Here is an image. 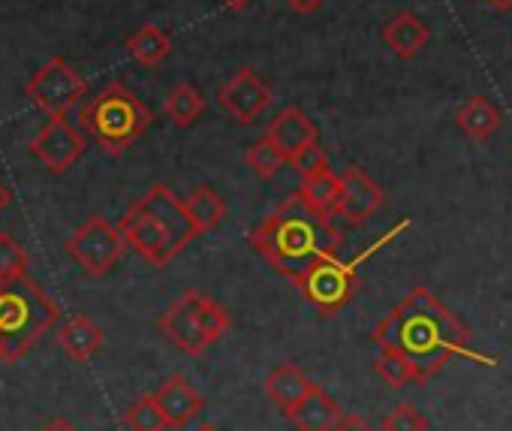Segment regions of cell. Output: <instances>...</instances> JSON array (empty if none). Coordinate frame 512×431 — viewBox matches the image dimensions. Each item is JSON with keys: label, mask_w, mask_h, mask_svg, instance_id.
Returning a JSON list of instances; mask_svg holds the SVG:
<instances>
[{"label": "cell", "mask_w": 512, "mask_h": 431, "mask_svg": "<svg viewBox=\"0 0 512 431\" xmlns=\"http://www.w3.org/2000/svg\"><path fill=\"white\" fill-rule=\"evenodd\" d=\"M377 347H395L410 356L419 368V380L437 377L452 356L473 359L479 365H494V359L473 350L470 326L455 317L434 293L413 287L371 332Z\"/></svg>", "instance_id": "1"}, {"label": "cell", "mask_w": 512, "mask_h": 431, "mask_svg": "<svg viewBox=\"0 0 512 431\" xmlns=\"http://www.w3.org/2000/svg\"><path fill=\"white\" fill-rule=\"evenodd\" d=\"M341 245L344 233L332 214L314 208L299 190L250 230V248L290 281H299L317 260L338 254Z\"/></svg>", "instance_id": "2"}, {"label": "cell", "mask_w": 512, "mask_h": 431, "mask_svg": "<svg viewBox=\"0 0 512 431\" xmlns=\"http://www.w3.org/2000/svg\"><path fill=\"white\" fill-rule=\"evenodd\" d=\"M118 227L127 245L154 269L169 266L190 242H196V236H202L187 214L184 199H178L169 184H154L124 211Z\"/></svg>", "instance_id": "3"}, {"label": "cell", "mask_w": 512, "mask_h": 431, "mask_svg": "<svg viewBox=\"0 0 512 431\" xmlns=\"http://www.w3.org/2000/svg\"><path fill=\"white\" fill-rule=\"evenodd\" d=\"M58 317V305L34 278L25 275L13 284H0V347H4V362H19L58 323Z\"/></svg>", "instance_id": "4"}, {"label": "cell", "mask_w": 512, "mask_h": 431, "mask_svg": "<svg viewBox=\"0 0 512 431\" xmlns=\"http://www.w3.org/2000/svg\"><path fill=\"white\" fill-rule=\"evenodd\" d=\"M154 112L124 85L112 82L97 97H91L79 109L82 130L112 157L124 154L136 139L148 133Z\"/></svg>", "instance_id": "5"}, {"label": "cell", "mask_w": 512, "mask_h": 431, "mask_svg": "<svg viewBox=\"0 0 512 431\" xmlns=\"http://www.w3.org/2000/svg\"><path fill=\"white\" fill-rule=\"evenodd\" d=\"M407 227H410V221H401V224L392 227L386 236H380L368 251H359L353 260H341L338 254L317 260V263L296 281L299 290H302V296L314 305V311H317L320 317H335L341 308H347V305L353 302V296H356V290H359V266H362L371 254H377L386 242H392L395 236H401Z\"/></svg>", "instance_id": "6"}, {"label": "cell", "mask_w": 512, "mask_h": 431, "mask_svg": "<svg viewBox=\"0 0 512 431\" xmlns=\"http://www.w3.org/2000/svg\"><path fill=\"white\" fill-rule=\"evenodd\" d=\"M64 248L88 278H103L121 263L130 245L121 227H112L103 214H91V218L64 242Z\"/></svg>", "instance_id": "7"}, {"label": "cell", "mask_w": 512, "mask_h": 431, "mask_svg": "<svg viewBox=\"0 0 512 431\" xmlns=\"http://www.w3.org/2000/svg\"><path fill=\"white\" fill-rule=\"evenodd\" d=\"M85 94V79L64 58H49L25 85V97L49 118H67V112L76 109L85 100Z\"/></svg>", "instance_id": "8"}, {"label": "cell", "mask_w": 512, "mask_h": 431, "mask_svg": "<svg viewBox=\"0 0 512 431\" xmlns=\"http://www.w3.org/2000/svg\"><path fill=\"white\" fill-rule=\"evenodd\" d=\"M272 103V88L253 67H241L223 88H217V106L232 115L235 124H256Z\"/></svg>", "instance_id": "9"}, {"label": "cell", "mask_w": 512, "mask_h": 431, "mask_svg": "<svg viewBox=\"0 0 512 431\" xmlns=\"http://www.w3.org/2000/svg\"><path fill=\"white\" fill-rule=\"evenodd\" d=\"M199 299H202L199 290H187L157 320V329L163 332V338L187 356H202L211 347L199 323Z\"/></svg>", "instance_id": "10"}, {"label": "cell", "mask_w": 512, "mask_h": 431, "mask_svg": "<svg viewBox=\"0 0 512 431\" xmlns=\"http://www.w3.org/2000/svg\"><path fill=\"white\" fill-rule=\"evenodd\" d=\"M85 148V136L67 118H49V124L31 139V154L55 175L70 172L82 160Z\"/></svg>", "instance_id": "11"}, {"label": "cell", "mask_w": 512, "mask_h": 431, "mask_svg": "<svg viewBox=\"0 0 512 431\" xmlns=\"http://www.w3.org/2000/svg\"><path fill=\"white\" fill-rule=\"evenodd\" d=\"M383 199L386 193L371 175H365L362 169H347L341 175V199L335 208V218L347 227H362L380 211Z\"/></svg>", "instance_id": "12"}, {"label": "cell", "mask_w": 512, "mask_h": 431, "mask_svg": "<svg viewBox=\"0 0 512 431\" xmlns=\"http://www.w3.org/2000/svg\"><path fill=\"white\" fill-rule=\"evenodd\" d=\"M290 163L305 151V148H311V145H317L320 142V130H317V124L299 109V106H287V109H281L272 121H269V127H266V133H263Z\"/></svg>", "instance_id": "13"}, {"label": "cell", "mask_w": 512, "mask_h": 431, "mask_svg": "<svg viewBox=\"0 0 512 431\" xmlns=\"http://www.w3.org/2000/svg\"><path fill=\"white\" fill-rule=\"evenodd\" d=\"M163 416L169 419V428H184L190 419H196L205 407V398L193 389V383L184 374L166 377L157 392H151Z\"/></svg>", "instance_id": "14"}, {"label": "cell", "mask_w": 512, "mask_h": 431, "mask_svg": "<svg viewBox=\"0 0 512 431\" xmlns=\"http://www.w3.org/2000/svg\"><path fill=\"white\" fill-rule=\"evenodd\" d=\"M341 416H344L341 404L320 386H314L308 392V398L287 413V419L293 422L296 431H335Z\"/></svg>", "instance_id": "15"}, {"label": "cell", "mask_w": 512, "mask_h": 431, "mask_svg": "<svg viewBox=\"0 0 512 431\" xmlns=\"http://www.w3.org/2000/svg\"><path fill=\"white\" fill-rule=\"evenodd\" d=\"M103 338H106L103 329L85 314H73L70 320L58 326V347L76 362H88L91 356H97L103 347Z\"/></svg>", "instance_id": "16"}, {"label": "cell", "mask_w": 512, "mask_h": 431, "mask_svg": "<svg viewBox=\"0 0 512 431\" xmlns=\"http://www.w3.org/2000/svg\"><path fill=\"white\" fill-rule=\"evenodd\" d=\"M383 43L389 46V52H395L398 58H413L419 55L428 40H431V31L428 25L413 16V13H395L386 25H383Z\"/></svg>", "instance_id": "17"}, {"label": "cell", "mask_w": 512, "mask_h": 431, "mask_svg": "<svg viewBox=\"0 0 512 431\" xmlns=\"http://www.w3.org/2000/svg\"><path fill=\"white\" fill-rule=\"evenodd\" d=\"M263 389H266L269 401H275L284 413H290L296 404H302V401L308 398V392L314 389V383L308 380V374H305L299 365L284 362V365H278V368L266 377Z\"/></svg>", "instance_id": "18"}, {"label": "cell", "mask_w": 512, "mask_h": 431, "mask_svg": "<svg viewBox=\"0 0 512 431\" xmlns=\"http://www.w3.org/2000/svg\"><path fill=\"white\" fill-rule=\"evenodd\" d=\"M455 124H458V130H461L470 142H488V139L500 130L503 115H500V109H497L488 97L476 94V97H470V100L455 112Z\"/></svg>", "instance_id": "19"}, {"label": "cell", "mask_w": 512, "mask_h": 431, "mask_svg": "<svg viewBox=\"0 0 512 431\" xmlns=\"http://www.w3.org/2000/svg\"><path fill=\"white\" fill-rule=\"evenodd\" d=\"M127 55L136 64L154 70V67H160L172 55V37L163 28H157V25H142L136 34L127 37Z\"/></svg>", "instance_id": "20"}, {"label": "cell", "mask_w": 512, "mask_h": 431, "mask_svg": "<svg viewBox=\"0 0 512 431\" xmlns=\"http://www.w3.org/2000/svg\"><path fill=\"white\" fill-rule=\"evenodd\" d=\"M184 205H187V214L193 218V224H196L199 233H211L214 227H220L223 218H226V211H229L226 208V199L211 184H196L187 193Z\"/></svg>", "instance_id": "21"}, {"label": "cell", "mask_w": 512, "mask_h": 431, "mask_svg": "<svg viewBox=\"0 0 512 431\" xmlns=\"http://www.w3.org/2000/svg\"><path fill=\"white\" fill-rule=\"evenodd\" d=\"M299 193L314 208H320V211H326V214H332V218H335V208H338V199H341V178L332 172V166H320L317 172L302 178Z\"/></svg>", "instance_id": "22"}, {"label": "cell", "mask_w": 512, "mask_h": 431, "mask_svg": "<svg viewBox=\"0 0 512 431\" xmlns=\"http://www.w3.org/2000/svg\"><path fill=\"white\" fill-rule=\"evenodd\" d=\"M163 112H166V118H169L175 127L187 130V127L196 124V118H202V112H205V97H202V91H199L196 85H187V82H184V85H175V88L166 94Z\"/></svg>", "instance_id": "23"}, {"label": "cell", "mask_w": 512, "mask_h": 431, "mask_svg": "<svg viewBox=\"0 0 512 431\" xmlns=\"http://www.w3.org/2000/svg\"><path fill=\"white\" fill-rule=\"evenodd\" d=\"M374 374L386 386H392V389H404L410 383H422L416 362L410 356H404L401 350H395V347H380V356L374 359Z\"/></svg>", "instance_id": "24"}, {"label": "cell", "mask_w": 512, "mask_h": 431, "mask_svg": "<svg viewBox=\"0 0 512 431\" xmlns=\"http://www.w3.org/2000/svg\"><path fill=\"white\" fill-rule=\"evenodd\" d=\"M124 425L130 431H166L169 419L163 416V410L157 407L154 395H142L139 401H133L124 410Z\"/></svg>", "instance_id": "25"}, {"label": "cell", "mask_w": 512, "mask_h": 431, "mask_svg": "<svg viewBox=\"0 0 512 431\" xmlns=\"http://www.w3.org/2000/svg\"><path fill=\"white\" fill-rule=\"evenodd\" d=\"M244 163L260 175V178H275L281 169H284V163H290L266 136L263 139H256V142H250V148L244 151Z\"/></svg>", "instance_id": "26"}, {"label": "cell", "mask_w": 512, "mask_h": 431, "mask_svg": "<svg viewBox=\"0 0 512 431\" xmlns=\"http://www.w3.org/2000/svg\"><path fill=\"white\" fill-rule=\"evenodd\" d=\"M28 275V251L13 233H0V284H13Z\"/></svg>", "instance_id": "27"}, {"label": "cell", "mask_w": 512, "mask_h": 431, "mask_svg": "<svg viewBox=\"0 0 512 431\" xmlns=\"http://www.w3.org/2000/svg\"><path fill=\"white\" fill-rule=\"evenodd\" d=\"M199 323H202V332L208 335V341L214 344V341H220L229 332L232 317H229V311L220 302H214L211 296L202 293V299H199Z\"/></svg>", "instance_id": "28"}, {"label": "cell", "mask_w": 512, "mask_h": 431, "mask_svg": "<svg viewBox=\"0 0 512 431\" xmlns=\"http://www.w3.org/2000/svg\"><path fill=\"white\" fill-rule=\"evenodd\" d=\"M380 431H428V419H425V413L419 407H413V404L404 401V404L392 407L383 416Z\"/></svg>", "instance_id": "29"}, {"label": "cell", "mask_w": 512, "mask_h": 431, "mask_svg": "<svg viewBox=\"0 0 512 431\" xmlns=\"http://www.w3.org/2000/svg\"><path fill=\"white\" fill-rule=\"evenodd\" d=\"M320 166H329V157H326V151L320 148V142L317 145H311V148H305L296 160H293V169L305 178V175H311V172H317Z\"/></svg>", "instance_id": "30"}, {"label": "cell", "mask_w": 512, "mask_h": 431, "mask_svg": "<svg viewBox=\"0 0 512 431\" xmlns=\"http://www.w3.org/2000/svg\"><path fill=\"white\" fill-rule=\"evenodd\" d=\"M335 431H374L362 416H356V413H344L341 416V422L335 425Z\"/></svg>", "instance_id": "31"}, {"label": "cell", "mask_w": 512, "mask_h": 431, "mask_svg": "<svg viewBox=\"0 0 512 431\" xmlns=\"http://www.w3.org/2000/svg\"><path fill=\"white\" fill-rule=\"evenodd\" d=\"M284 4L293 10V13H299V16H308V13H317L326 0H284Z\"/></svg>", "instance_id": "32"}, {"label": "cell", "mask_w": 512, "mask_h": 431, "mask_svg": "<svg viewBox=\"0 0 512 431\" xmlns=\"http://www.w3.org/2000/svg\"><path fill=\"white\" fill-rule=\"evenodd\" d=\"M40 431H79V428H76L70 419H61V416H58V419H49Z\"/></svg>", "instance_id": "33"}, {"label": "cell", "mask_w": 512, "mask_h": 431, "mask_svg": "<svg viewBox=\"0 0 512 431\" xmlns=\"http://www.w3.org/2000/svg\"><path fill=\"white\" fill-rule=\"evenodd\" d=\"M220 4H223L226 10H235V13H238V10H247V7L253 4V0H220Z\"/></svg>", "instance_id": "34"}, {"label": "cell", "mask_w": 512, "mask_h": 431, "mask_svg": "<svg viewBox=\"0 0 512 431\" xmlns=\"http://www.w3.org/2000/svg\"><path fill=\"white\" fill-rule=\"evenodd\" d=\"M10 205V190L4 187V184H0V211H4Z\"/></svg>", "instance_id": "35"}, {"label": "cell", "mask_w": 512, "mask_h": 431, "mask_svg": "<svg viewBox=\"0 0 512 431\" xmlns=\"http://www.w3.org/2000/svg\"><path fill=\"white\" fill-rule=\"evenodd\" d=\"M491 7H497V10H512V0H488Z\"/></svg>", "instance_id": "36"}, {"label": "cell", "mask_w": 512, "mask_h": 431, "mask_svg": "<svg viewBox=\"0 0 512 431\" xmlns=\"http://www.w3.org/2000/svg\"><path fill=\"white\" fill-rule=\"evenodd\" d=\"M196 431H217V428H214V425H211V422H202V425H199V428H196Z\"/></svg>", "instance_id": "37"}, {"label": "cell", "mask_w": 512, "mask_h": 431, "mask_svg": "<svg viewBox=\"0 0 512 431\" xmlns=\"http://www.w3.org/2000/svg\"><path fill=\"white\" fill-rule=\"evenodd\" d=\"M0 362H4V347H0Z\"/></svg>", "instance_id": "38"}]
</instances>
